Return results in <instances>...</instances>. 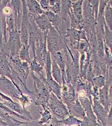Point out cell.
<instances>
[{
	"instance_id": "cell-29",
	"label": "cell",
	"mask_w": 112,
	"mask_h": 126,
	"mask_svg": "<svg viewBox=\"0 0 112 126\" xmlns=\"http://www.w3.org/2000/svg\"><path fill=\"white\" fill-rule=\"evenodd\" d=\"M91 83L93 86L98 87L99 89L105 86L106 83L105 78L102 75L96 76L93 78Z\"/></svg>"
},
{
	"instance_id": "cell-10",
	"label": "cell",
	"mask_w": 112,
	"mask_h": 126,
	"mask_svg": "<svg viewBox=\"0 0 112 126\" xmlns=\"http://www.w3.org/2000/svg\"><path fill=\"white\" fill-rule=\"evenodd\" d=\"M10 0H0V52H6L4 46L7 43L6 31V16L2 13V9L4 6L7 5Z\"/></svg>"
},
{
	"instance_id": "cell-2",
	"label": "cell",
	"mask_w": 112,
	"mask_h": 126,
	"mask_svg": "<svg viewBox=\"0 0 112 126\" xmlns=\"http://www.w3.org/2000/svg\"><path fill=\"white\" fill-rule=\"evenodd\" d=\"M47 107L53 115L58 120L66 119L70 115L65 103L52 92L48 101Z\"/></svg>"
},
{
	"instance_id": "cell-35",
	"label": "cell",
	"mask_w": 112,
	"mask_h": 126,
	"mask_svg": "<svg viewBox=\"0 0 112 126\" xmlns=\"http://www.w3.org/2000/svg\"><path fill=\"white\" fill-rule=\"evenodd\" d=\"M57 126H67L65 125H62V124H56Z\"/></svg>"
},
{
	"instance_id": "cell-31",
	"label": "cell",
	"mask_w": 112,
	"mask_h": 126,
	"mask_svg": "<svg viewBox=\"0 0 112 126\" xmlns=\"http://www.w3.org/2000/svg\"><path fill=\"white\" fill-rule=\"evenodd\" d=\"M92 9V14L93 15L96 24L97 23V19H98V10H99V0H89Z\"/></svg>"
},
{
	"instance_id": "cell-14",
	"label": "cell",
	"mask_w": 112,
	"mask_h": 126,
	"mask_svg": "<svg viewBox=\"0 0 112 126\" xmlns=\"http://www.w3.org/2000/svg\"><path fill=\"white\" fill-rule=\"evenodd\" d=\"M70 115L82 121L86 116L85 110L78 99L73 103L66 105Z\"/></svg>"
},
{
	"instance_id": "cell-28",
	"label": "cell",
	"mask_w": 112,
	"mask_h": 126,
	"mask_svg": "<svg viewBox=\"0 0 112 126\" xmlns=\"http://www.w3.org/2000/svg\"><path fill=\"white\" fill-rule=\"evenodd\" d=\"M17 99L19 100L20 104L24 109H26V106H29L32 102V98L27 94H25L24 93H21L20 96Z\"/></svg>"
},
{
	"instance_id": "cell-17",
	"label": "cell",
	"mask_w": 112,
	"mask_h": 126,
	"mask_svg": "<svg viewBox=\"0 0 112 126\" xmlns=\"http://www.w3.org/2000/svg\"><path fill=\"white\" fill-rule=\"evenodd\" d=\"M84 0L71 1V8L73 15L78 23L84 27L83 3Z\"/></svg>"
},
{
	"instance_id": "cell-7",
	"label": "cell",
	"mask_w": 112,
	"mask_h": 126,
	"mask_svg": "<svg viewBox=\"0 0 112 126\" xmlns=\"http://www.w3.org/2000/svg\"><path fill=\"white\" fill-rule=\"evenodd\" d=\"M61 100L66 105L74 103L78 99L74 87L70 83L64 82L61 85Z\"/></svg>"
},
{
	"instance_id": "cell-26",
	"label": "cell",
	"mask_w": 112,
	"mask_h": 126,
	"mask_svg": "<svg viewBox=\"0 0 112 126\" xmlns=\"http://www.w3.org/2000/svg\"><path fill=\"white\" fill-rule=\"evenodd\" d=\"M104 43L106 45L108 48L112 50V30L108 27L106 23H104Z\"/></svg>"
},
{
	"instance_id": "cell-33",
	"label": "cell",
	"mask_w": 112,
	"mask_h": 126,
	"mask_svg": "<svg viewBox=\"0 0 112 126\" xmlns=\"http://www.w3.org/2000/svg\"><path fill=\"white\" fill-rule=\"evenodd\" d=\"M17 126H42L39 125L38 121H26V122H20Z\"/></svg>"
},
{
	"instance_id": "cell-21",
	"label": "cell",
	"mask_w": 112,
	"mask_h": 126,
	"mask_svg": "<svg viewBox=\"0 0 112 126\" xmlns=\"http://www.w3.org/2000/svg\"><path fill=\"white\" fill-rule=\"evenodd\" d=\"M46 82L51 92L55 94L59 99H61V86L55 81L52 77L46 78Z\"/></svg>"
},
{
	"instance_id": "cell-12",
	"label": "cell",
	"mask_w": 112,
	"mask_h": 126,
	"mask_svg": "<svg viewBox=\"0 0 112 126\" xmlns=\"http://www.w3.org/2000/svg\"><path fill=\"white\" fill-rule=\"evenodd\" d=\"M15 20V30L19 32L22 22L23 7L22 0H12L10 2Z\"/></svg>"
},
{
	"instance_id": "cell-5",
	"label": "cell",
	"mask_w": 112,
	"mask_h": 126,
	"mask_svg": "<svg viewBox=\"0 0 112 126\" xmlns=\"http://www.w3.org/2000/svg\"><path fill=\"white\" fill-rule=\"evenodd\" d=\"M0 92L11 97L17 98L22 90H19L12 81L5 76H0Z\"/></svg>"
},
{
	"instance_id": "cell-18",
	"label": "cell",
	"mask_w": 112,
	"mask_h": 126,
	"mask_svg": "<svg viewBox=\"0 0 112 126\" xmlns=\"http://www.w3.org/2000/svg\"><path fill=\"white\" fill-rule=\"evenodd\" d=\"M42 109L39 110L40 114V119L38 121V123L41 126H46L50 125L51 122H53V115L48 108H42Z\"/></svg>"
},
{
	"instance_id": "cell-19",
	"label": "cell",
	"mask_w": 112,
	"mask_h": 126,
	"mask_svg": "<svg viewBox=\"0 0 112 126\" xmlns=\"http://www.w3.org/2000/svg\"><path fill=\"white\" fill-rule=\"evenodd\" d=\"M34 20L38 28L43 32H47L52 27V24L45 14L38 16Z\"/></svg>"
},
{
	"instance_id": "cell-22",
	"label": "cell",
	"mask_w": 112,
	"mask_h": 126,
	"mask_svg": "<svg viewBox=\"0 0 112 126\" xmlns=\"http://www.w3.org/2000/svg\"><path fill=\"white\" fill-rule=\"evenodd\" d=\"M53 122H55L56 124H60L67 126H71L74 125H78L80 126L82 123V121L70 115L66 119L63 120H58L56 118L55 119L54 118Z\"/></svg>"
},
{
	"instance_id": "cell-25",
	"label": "cell",
	"mask_w": 112,
	"mask_h": 126,
	"mask_svg": "<svg viewBox=\"0 0 112 126\" xmlns=\"http://www.w3.org/2000/svg\"><path fill=\"white\" fill-rule=\"evenodd\" d=\"M30 47L29 45L22 44V47L19 52V59L22 62H26L30 63L32 60L29 56V50Z\"/></svg>"
},
{
	"instance_id": "cell-27",
	"label": "cell",
	"mask_w": 112,
	"mask_h": 126,
	"mask_svg": "<svg viewBox=\"0 0 112 126\" xmlns=\"http://www.w3.org/2000/svg\"><path fill=\"white\" fill-rule=\"evenodd\" d=\"M50 5V11L56 15H60L61 12V0H49Z\"/></svg>"
},
{
	"instance_id": "cell-32",
	"label": "cell",
	"mask_w": 112,
	"mask_h": 126,
	"mask_svg": "<svg viewBox=\"0 0 112 126\" xmlns=\"http://www.w3.org/2000/svg\"><path fill=\"white\" fill-rule=\"evenodd\" d=\"M40 5L42 9L44 12H49L50 9V5L49 3V0H40Z\"/></svg>"
},
{
	"instance_id": "cell-20",
	"label": "cell",
	"mask_w": 112,
	"mask_h": 126,
	"mask_svg": "<svg viewBox=\"0 0 112 126\" xmlns=\"http://www.w3.org/2000/svg\"><path fill=\"white\" fill-rule=\"evenodd\" d=\"M51 57L52 61V68H51V75L53 79L58 83L60 86L62 85L63 83L62 78V72L60 68L56 63L54 59Z\"/></svg>"
},
{
	"instance_id": "cell-13",
	"label": "cell",
	"mask_w": 112,
	"mask_h": 126,
	"mask_svg": "<svg viewBox=\"0 0 112 126\" xmlns=\"http://www.w3.org/2000/svg\"><path fill=\"white\" fill-rule=\"evenodd\" d=\"M2 103L9 109L21 116H25L29 120H32L30 112L26 109H24L20 103L15 102L11 97H10L8 100H3Z\"/></svg>"
},
{
	"instance_id": "cell-8",
	"label": "cell",
	"mask_w": 112,
	"mask_h": 126,
	"mask_svg": "<svg viewBox=\"0 0 112 126\" xmlns=\"http://www.w3.org/2000/svg\"><path fill=\"white\" fill-rule=\"evenodd\" d=\"M0 76L7 77L12 82H16L17 79L12 71L9 59L5 52H0Z\"/></svg>"
},
{
	"instance_id": "cell-30",
	"label": "cell",
	"mask_w": 112,
	"mask_h": 126,
	"mask_svg": "<svg viewBox=\"0 0 112 126\" xmlns=\"http://www.w3.org/2000/svg\"><path fill=\"white\" fill-rule=\"evenodd\" d=\"M6 31L9 32L15 30V20L12 13L6 16Z\"/></svg>"
},
{
	"instance_id": "cell-16",
	"label": "cell",
	"mask_w": 112,
	"mask_h": 126,
	"mask_svg": "<svg viewBox=\"0 0 112 126\" xmlns=\"http://www.w3.org/2000/svg\"><path fill=\"white\" fill-rule=\"evenodd\" d=\"M29 67L30 74L37 75L40 79L43 81H46V72L45 68L40 64L35 58L29 63Z\"/></svg>"
},
{
	"instance_id": "cell-3",
	"label": "cell",
	"mask_w": 112,
	"mask_h": 126,
	"mask_svg": "<svg viewBox=\"0 0 112 126\" xmlns=\"http://www.w3.org/2000/svg\"><path fill=\"white\" fill-rule=\"evenodd\" d=\"M46 39L47 50L50 54L66 47V43L62 35L53 27L47 31Z\"/></svg>"
},
{
	"instance_id": "cell-37",
	"label": "cell",
	"mask_w": 112,
	"mask_h": 126,
	"mask_svg": "<svg viewBox=\"0 0 112 126\" xmlns=\"http://www.w3.org/2000/svg\"><path fill=\"white\" fill-rule=\"evenodd\" d=\"M47 126H53V124H50V125H48Z\"/></svg>"
},
{
	"instance_id": "cell-24",
	"label": "cell",
	"mask_w": 112,
	"mask_h": 126,
	"mask_svg": "<svg viewBox=\"0 0 112 126\" xmlns=\"http://www.w3.org/2000/svg\"><path fill=\"white\" fill-rule=\"evenodd\" d=\"M104 19L107 26L112 30V0H108L104 11Z\"/></svg>"
},
{
	"instance_id": "cell-15",
	"label": "cell",
	"mask_w": 112,
	"mask_h": 126,
	"mask_svg": "<svg viewBox=\"0 0 112 126\" xmlns=\"http://www.w3.org/2000/svg\"><path fill=\"white\" fill-rule=\"evenodd\" d=\"M26 3L28 15L32 18L34 20L39 15L45 14V12L42 9L37 0H26Z\"/></svg>"
},
{
	"instance_id": "cell-11",
	"label": "cell",
	"mask_w": 112,
	"mask_h": 126,
	"mask_svg": "<svg viewBox=\"0 0 112 126\" xmlns=\"http://www.w3.org/2000/svg\"><path fill=\"white\" fill-rule=\"evenodd\" d=\"M99 102L109 112L112 108V85L105 84L104 87L99 89Z\"/></svg>"
},
{
	"instance_id": "cell-4",
	"label": "cell",
	"mask_w": 112,
	"mask_h": 126,
	"mask_svg": "<svg viewBox=\"0 0 112 126\" xmlns=\"http://www.w3.org/2000/svg\"><path fill=\"white\" fill-rule=\"evenodd\" d=\"M9 33V39L7 43L4 46V49L8 58L11 59L19 55L22 44L20 39L19 32L15 30Z\"/></svg>"
},
{
	"instance_id": "cell-9",
	"label": "cell",
	"mask_w": 112,
	"mask_h": 126,
	"mask_svg": "<svg viewBox=\"0 0 112 126\" xmlns=\"http://www.w3.org/2000/svg\"><path fill=\"white\" fill-rule=\"evenodd\" d=\"M92 101V109L96 117L98 123L101 126H107V122L109 112L101 104L99 99L93 98Z\"/></svg>"
},
{
	"instance_id": "cell-34",
	"label": "cell",
	"mask_w": 112,
	"mask_h": 126,
	"mask_svg": "<svg viewBox=\"0 0 112 126\" xmlns=\"http://www.w3.org/2000/svg\"><path fill=\"white\" fill-rule=\"evenodd\" d=\"M9 126L7 123L0 116V126Z\"/></svg>"
},
{
	"instance_id": "cell-36",
	"label": "cell",
	"mask_w": 112,
	"mask_h": 126,
	"mask_svg": "<svg viewBox=\"0 0 112 126\" xmlns=\"http://www.w3.org/2000/svg\"><path fill=\"white\" fill-rule=\"evenodd\" d=\"M71 126H79V125H71Z\"/></svg>"
},
{
	"instance_id": "cell-6",
	"label": "cell",
	"mask_w": 112,
	"mask_h": 126,
	"mask_svg": "<svg viewBox=\"0 0 112 126\" xmlns=\"http://www.w3.org/2000/svg\"><path fill=\"white\" fill-rule=\"evenodd\" d=\"M22 2L23 7V12L21 27L19 30L20 39L22 44L28 45L29 25L28 12L26 5V0H22Z\"/></svg>"
},
{
	"instance_id": "cell-1",
	"label": "cell",
	"mask_w": 112,
	"mask_h": 126,
	"mask_svg": "<svg viewBox=\"0 0 112 126\" xmlns=\"http://www.w3.org/2000/svg\"><path fill=\"white\" fill-rule=\"evenodd\" d=\"M31 74L34 81L32 94L35 98V104L38 108H48L47 103L51 92L46 81L42 80L33 74Z\"/></svg>"
},
{
	"instance_id": "cell-23",
	"label": "cell",
	"mask_w": 112,
	"mask_h": 126,
	"mask_svg": "<svg viewBox=\"0 0 112 126\" xmlns=\"http://www.w3.org/2000/svg\"><path fill=\"white\" fill-rule=\"evenodd\" d=\"M71 3L70 0H61L60 16L63 21L70 19L69 15L71 8Z\"/></svg>"
}]
</instances>
